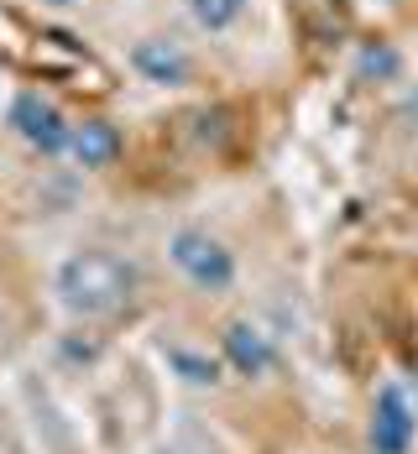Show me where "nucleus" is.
I'll return each instance as SVG.
<instances>
[{
	"instance_id": "obj_9",
	"label": "nucleus",
	"mask_w": 418,
	"mask_h": 454,
	"mask_svg": "<svg viewBox=\"0 0 418 454\" xmlns=\"http://www.w3.org/2000/svg\"><path fill=\"white\" fill-rule=\"evenodd\" d=\"M241 11H246V0H188V16H193L204 32H225V27H235Z\"/></svg>"
},
{
	"instance_id": "obj_6",
	"label": "nucleus",
	"mask_w": 418,
	"mask_h": 454,
	"mask_svg": "<svg viewBox=\"0 0 418 454\" xmlns=\"http://www.w3.org/2000/svg\"><path fill=\"white\" fill-rule=\"evenodd\" d=\"M131 68H137L146 84L173 90V84H188L193 58H188L184 43H173V37H141V43L131 47Z\"/></svg>"
},
{
	"instance_id": "obj_10",
	"label": "nucleus",
	"mask_w": 418,
	"mask_h": 454,
	"mask_svg": "<svg viewBox=\"0 0 418 454\" xmlns=\"http://www.w3.org/2000/svg\"><path fill=\"white\" fill-rule=\"evenodd\" d=\"M361 74H376V79H392V74H398V52H392L387 43L367 47V52H361Z\"/></svg>"
},
{
	"instance_id": "obj_8",
	"label": "nucleus",
	"mask_w": 418,
	"mask_h": 454,
	"mask_svg": "<svg viewBox=\"0 0 418 454\" xmlns=\"http://www.w3.org/2000/svg\"><path fill=\"white\" fill-rule=\"evenodd\" d=\"M162 361H168V376H178L184 387H199V392H215L225 381V361L209 350H193V345H168Z\"/></svg>"
},
{
	"instance_id": "obj_3",
	"label": "nucleus",
	"mask_w": 418,
	"mask_h": 454,
	"mask_svg": "<svg viewBox=\"0 0 418 454\" xmlns=\"http://www.w3.org/2000/svg\"><path fill=\"white\" fill-rule=\"evenodd\" d=\"M418 444V408L403 381H382L367 412V450L372 454H414Z\"/></svg>"
},
{
	"instance_id": "obj_11",
	"label": "nucleus",
	"mask_w": 418,
	"mask_h": 454,
	"mask_svg": "<svg viewBox=\"0 0 418 454\" xmlns=\"http://www.w3.org/2000/svg\"><path fill=\"white\" fill-rule=\"evenodd\" d=\"M47 5H74V0H47Z\"/></svg>"
},
{
	"instance_id": "obj_2",
	"label": "nucleus",
	"mask_w": 418,
	"mask_h": 454,
	"mask_svg": "<svg viewBox=\"0 0 418 454\" xmlns=\"http://www.w3.org/2000/svg\"><path fill=\"white\" fill-rule=\"evenodd\" d=\"M168 262H173V272L184 277L188 287H199L209 298L235 287V251L220 235H209L199 225H184L168 235Z\"/></svg>"
},
{
	"instance_id": "obj_1",
	"label": "nucleus",
	"mask_w": 418,
	"mask_h": 454,
	"mask_svg": "<svg viewBox=\"0 0 418 454\" xmlns=\"http://www.w3.org/2000/svg\"><path fill=\"white\" fill-rule=\"evenodd\" d=\"M52 287H58V298H63L68 314L110 318V314H121V309L131 303L137 272H131L121 256H110V251H74V256L58 267Z\"/></svg>"
},
{
	"instance_id": "obj_5",
	"label": "nucleus",
	"mask_w": 418,
	"mask_h": 454,
	"mask_svg": "<svg viewBox=\"0 0 418 454\" xmlns=\"http://www.w3.org/2000/svg\"><path fill=\"white\" fill-rule=\"evenodd\" d=\"M220 361H225V371L241 376V381H262V376L278 365V345H272V334H267L262 324L231 318V324L220 329Z\"/></svg>"
},
{
	"instance_id": "obj_4",
	"label": "nucleus",
	"mask_w": 418,
	"mask_h": 454,
	"mask_svg": "<svg viewBox=\"0 0 418 454\" xmlns=\"http://www.w3.org/2000/svg\"><path fill=\"white\" fill-rule=\"evenodd\" d=\"M5 126L16 131V137L27 141V146H37L43 157H58V152H68V121H63V110L37 90H16L11 99V110H5Z\"/></svg>"
},
{
	"instance_id": "obj_7",
	"label": "nucleus",
	"mask_w": 418,
	"mask_h": 454,
	"mask_svg": "<svg viewBox=\"0 0 418 454\" xmlns=\"http://www.w3.org/2000/svg\"><path fill=\"white\" fill-rule=\"evenodd\" d=\"M121 131L105 121V115H90V121H79L74 131H68V157L84 168V173H99V168H110L115 157H121Z\"/></svg>"
}]
</instances>
